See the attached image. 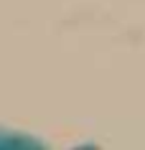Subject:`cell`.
I'll use <instances>...</instances> for the list:
<instances>
[]
</instances>
